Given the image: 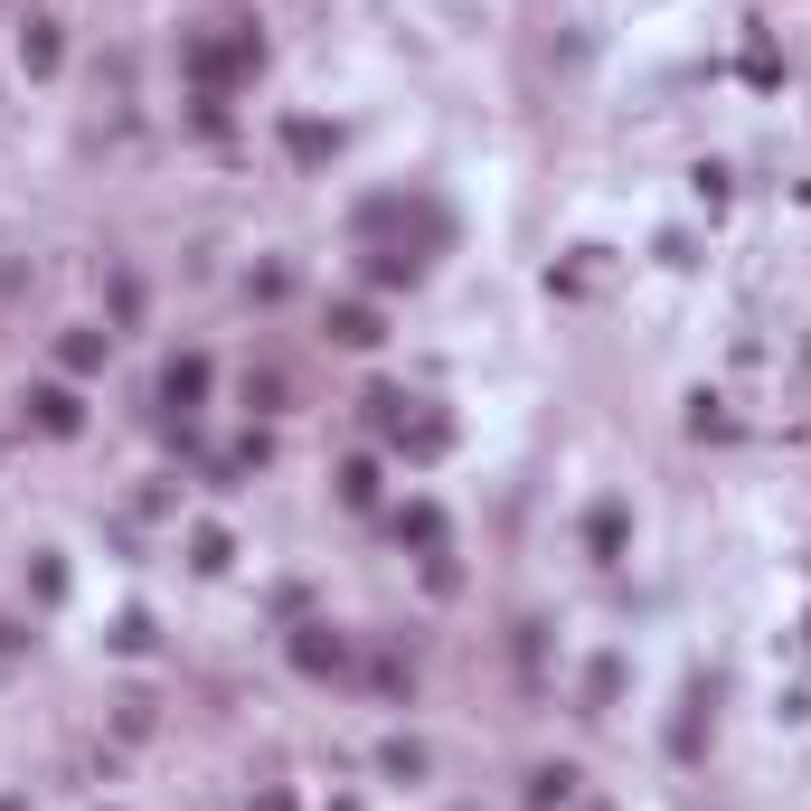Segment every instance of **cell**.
I'll list each match as a JSON object with an SVG mask.
<instances>
[{"mask_svg":"<svg viewBox=\"0 0 811 811\" xmlns=\"http://www.w3.org/2000/svg\"><path fill=\"white\" fill-rule=\"evenodd\" d=\"M199 387H209V369H199V359H170V406H189Z\"/></svg>","mask_w":811,"mask_h":811,"instance_id":"cell-1","label":"cell"},{"mask_svg":"<svg viewBox=\"0 0 811 811\" xmlns=\"http://www.w3.org/2000/svg\"><path fill=\"white\" fill-rule=\"evenodd\" d=\"M38 425H47V435H67V425H76V396L47 387V396H38Z\"/></svg>","mask_w":811,"mask_h":811,"instance_id":"cell-2","label":"cell"}]
</instances>
